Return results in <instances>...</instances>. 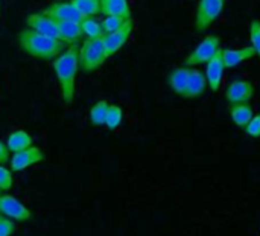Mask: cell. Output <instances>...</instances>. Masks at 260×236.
Here are the masks:
<instances>
[{"label": "cell", "instance_id": "1", "mask_svg": "<svg viewBox=\"0 0 260 236\" xmlns=\"http://www.w3.org/2000/svg\"><path fill=\"white\" fill-rule=\"evenodd\" d=\"M79 69V47L76 44L66 49L53 61V70L66 104H72L75 98V81Z\"/></svg>", "mask_w": 260, "mask_h": 236}, {"label": "cell", "instance_id": "2", "mask_svg": "<svg viewBox=\"0 0 260 236\" xmlns=\"http://www.w3.org/2000/svg\"><path fill=\"white\" fill-rule=\"evenodd\" d=\"M18 44L27 55L40 60H55L64 52L62 41L43 35L29 27L18 34Z\"/></svg>", "mask_w": 260, "mask_h": 236}, {"label": "cell", "instance_id": "3", "mask_svg": "<svg viewBox=\"0 0 260 236\" xmlns=\"http://www.w3.org/2000/svg\"><path fill=\"white\" fill-rule=\"evenodd\" d=\"M107 52L102 38H87L79 47V69L84 72H93L104 66L107 61Z\"/></svg>", "mask_w": 260, "mask_h": 236}, {"label": "cell", "instance_id": "4", "mask_svg": "<svg viewBox=\"0 0 260 236\" xmlns=\"http://www.w3.org/2000/svg\"><path fill=\"white\" fill-rule=\"evenodd\" d=\"M227 0H200L195 12V29L198 34L206 32L222 14Z\"/></svg>", "mask_w": 260, "mask_h": 236}, {"label": "cell", "instance_id": "5", "mask_svg": "<svg viewBox=\"0 0 260 236\" xmlns=\"http://www.w3.org/2000/svg\"><path fill=\"white\" fill-rule=\"evenodd\" d=\"M221 49V38L215 34L207 35L184 60V67H197L207 64Z\"/></svg>", "mask_w": 260, "mask_h": 236}, {"label": "cell", "instance_id": "6", "mask_svg": "<svg viewBox=\"0 0 260 236\" xmlns=\"http://www.w3.org/2000/svg\"><path fill=\"white\" fill-rule=\"evenodd\" d=\"M0 215L9 218L12 221L24 223V221L30 220L32 212L29 211V208H26L15 197H12V195H2L0 194Z\"/></svg>", "mask_w": 260, "mask_h": 236}, {"label": "cell", "instance_id": "7", "mask_svg": "<svg viewBox=\"0 0 260 236\" xmlns=\"http://www.w3.org/2000/svg\"><path fill=\"white\" fill-rule=\"evenodd\" d=\"M253 96H254L253 82H250L247 79H241V78L230 81V84L227 85V90H225V99L230 105L250 102Z\"/></svg>", "mask_w": 260, "mask_h": 236}, {"label": "cell", "instance_id": "8", "mask_svg": "<svg viewBox=\"0 0 260 236\" xmlns=\"http://www.w3.org/2000/svg\"><path fill=\"white\" fill-rule=\"evenodd\" d=\"M133 29H134V21H133V18H129L117 31L104 35V46H105V52H107L108 58L113 56L114 53H117L125 46V43L128 41V38L133 34Z\"/></svg>", "mask_w": 260, "mask_h": 236}, {"label": "cell", "instance_id": "9", "mask_svg": "<svg viewBox=\"0 0 260 236\" xmlns=\"http://www.w3.org/2000/svg\"><path fill=\"white\" fill-rule=\"evenodd\" d=\"M44 159H46V154L38 146H29L26 150H21V151L12 154V157H11V171L12 172L24 171L26 168L43 162Z\"/></svg>", "mask_w": 260, "mask_h": 236}, {"label": "cell", "instance_id": "10", "mask_svg": "<svg viewBox=\"0 0 260 236\" xmlns=\"http://www.w3.org/2000/svg\"><path fill=\"white\" fill-rule=\"evenodd\" d=\"M224 61H222V47L215 53V56L206 64V79L207 85L213 93H218L222 85V78H224Z\"/></svg>", "mask_w": 260, "mask_h": 236}, {"label": "cell", "instance_id": "11", "mask_svg": "<svg viewBox=\"0 0 260 236\" xmlns=\"http://www.w3.org/2000/svg\"><path fill=\"white\" fill-rule=\"evenodd\" d=\"M26 24L29 29H34L43 35H47V37H52V38H56L61 41L59 38V31H58V24L53 18L44 15L43 12H34V14H29L26 17Z\"/></svg>", "mask_w": 260, "mask_h": 236}, {"label": "cell", "instance_id": "12", "mask_svg": "<svg viewBox=\"0 0 260 236\" xmlns=\"http://www.w3.org/2000/svg\"><path fill=\"white\" fill-rule=\"evenodd\" d=\"M43 14L50 17V18H53V20H59V21H76V23H81V20H82V15L72 5V2H53L52 5H49L43 11Z\"/></svg>", "mask_w": 260, "mask_h": 236}, {"label": "cell", "instance_id": "13", "mask_svg": "<svg viewBox=\"0 0 260 236\" xmlns=\"http://www.w3.org/2000/svg\"><path fill=\"white\" fill-rule=\"evenodd\" d=\"M254 56H256V52L251 46H245L241 49H232V47L222 49V61H224L225 69L238 67L242 63H245Z\"/></svg>", "mask_w": 260, "mask_h": 236}, {"label": "cell", "instance_id": "14", "mask_svg": "<svg viewBox=\"0 0 260 236\" xmlns=\"http://www.w3.org/2000/svg\"><path fill=\"white\" fill-rule=\"evenodd\" d=\"M206 87H207L206 75L201 70H198L197 67H190L189 79H187V85H186V92H184L183 98H187V99L198 98L206 92Z\"/></svg>", "mask_w": 260, "mask_h": 236}, {"label": "cell", "instance_id": "15", "mask_svg": "<svg viewBox=\"0 0 260 236\" xmlns=\"http://www.w3.org/2000/svg\"><path fill=\"white\" fill-rule=\"evenodd\" d=\"M101 14L105 17L117 15L123 18H131V8L128 0H101Z\"/></svg>", "mask_w": 260, "mask_h": 236}, {"label": "cell", "instance_id": "16", "mask_svg": "<svg viewBox=\"0 0 260 236\" xmlns=\"http://www.w3.org/2000/svg\"><path fill=\"white\" fill-rule=\"evenodd\" d=\"M189 72L190 67H177L172 69L168 75V84L171 87V90L180 96L184 95L186 92V85H187V79H189Z\"/></svg>", "mask_w": 260, "mask_h": 236}, {"label": "cell", "instance_id": "17", "mask_svg": "<svg viewBox=\"0 0 260 236\" xmlns=\"http://www.w3.org/2000/svg\"><path fill=\"white\" fill-rule=\"evenodd\" d=\"M55 21L58 24L59 38H61L62 43L75 44L82 37L81 23H76V21H59V20H55Z\"/></svg>", "mask_w": 260, "mask_h": 236}, {"label": "cell", "instance_id": "18", "mask_svg": "<svg viewBox=\"0 0 260 236\" xmlns=\"http://www.w3.org/2000/svg\"><path fill=\"white\" fill-rule=\"evenodd\" d=\"M253 116H254V110L250 102L230 105V117L233 124L239 128H245L248 122L253 119Z\"/></svg>", "mask_w": 260, "mask_h": 236}, {"label": "cell", "instance_id": "19", "mask_svg": "<svg viewBox=\"0 0 260 236\" xmlns=\"http://www.w3.org/2000/svg\"><path fill=\"white\" fill-rule=\"evenodd\" d=\"M6 146L9 150V153H18L21 150H26L29 146H32V137L27 131L24 130H15L12 131L8 139H6Z\"/></svg>", "mask_w": 260, "mask_h": 236}, {"label": "cell", "instance_id": "20", "mask_svg": "<svg viewBox=\"0 0 260 236\" xmlns=\"http://www.w3.org/2000/svg\"><path fill=\"white\" fill-rule=\"evenodd\" d=\"M81 29L82 34L87 35V38H102L104 29H102V23L98 21L94 17H84L81 20Z\"/></svg>", "mask_w": 260, "mask_h": 236}, {"label": "cell", "instance_id": "21", "mask_svg": "<svg viewBox=\"0 0 260 236\" xmlns=\"http://www.w3.org/2000/svg\"><path fill=\"white\" fill-rule=\"evenodd\" d=\"M78 12L84 17H94L101 14V0H70Z\"/></svg>", "mask_w": 260, "mask_h": 236}, {"label": "cell", "instance_id": "22", "mask_svg": "<svg viewBox=\"0 0 260 236\" xmlns=\"http://www.w3.org/2000/svg\"><path fill=\"white\" fill-rule=\"evenodd\" d=\"M108 107H110V104H108L107 101H99V102H96V104L90 108V121H91V124H93L94 127L105 125Z\"/></svg>", "mask_w": 260, "mask_h": 236}, {"label": "cell", "instance_id": "23", "mask_svg": "<svg viewBox=\"0 0 260 236\" xmlns=\"http://www.w3.org/2000/svg\"><path fill=\"white\" fill-rule=\"evenodd\" d=\"M122 119H123L122 107L120 105H116V104H111L108 107V113H107V119H105V127L110 131H114L122 124Z\"/></svg>", "mask_w": 260, "mask_h": 236}, {"label": "cell", "instance_id": "24", "mask_svg": "<svg viewBox=\"0 0 260 236\" xmlns=\"http://www.w3.org/2000/svg\"><path fill=\"white\" fill-rule=\"evenodd\" d=\"M129 18H123V17H117V15H108L105 17L101 23H102V29L104 34H111L114 31H117L119 27H122Z\"/></svg>", "mask_w": 260, "mask_h": 236}, {"label": "cell", "instance_id": "25", "mask_svg": "<svg viewBox=\"0 0 260 236\" xmlns=\"http://www.w3.org/2000/svg\"><path fill=\"white\" fill-rule=\"evenodd\" d=\"M250 40H251V47L254 49L256 55L260 58V21L253 20L250 23Z\"/></svg>", "mask_w": 260, "mask_h": 236}, {"label": "cell", "instance_id": "26", "mask_svg": "<svg viewBox=\"0 0 260 236\" xmlns=\"http://www.w3.org/2000/svg\"><path fill=\"white\" fill-rule=\"evenodd\" d=\"M14 185V179H12V171L6 169L3 165H0V191H11Z\"/></svg>", "mask_w": 260, "mask_h": 236}, {"label": "cell", "instance_id": "27", "mask_svg": "<svg viewBox=\"0 0 260 236\" xmlns=\"http://www.w3.org/2000/svg\"><path fill=\"white\" fill-rule=\"evenodd\" d=\"M244 130H245V134H247V136L260 137V113L253 116V119L248 122V125H247Z\"/></svg>", "mask_w": 260, "mask_h": 236}, {"label": "cell", "instance_id": "28", "mask_svg": "<svg viewBox=\"0 0 260 236\" xmlns=\"http://www.w3.org/2000/svg\"><path fill=\"white\" fill-rule=\"evenodd\" d=\"M15 232V223L6 217H0V236H11Z\"/></svg>", "mask_w": 260, "mask_h": 236}, {"label": "cell", "instance_id": "29", "mask_svg": "<svg viewBox=\"0 0 260 236\" xmlns=\"http://www.w3.org/2000/svg\"><path fill=\"white\" fill-rule=\"evenodd\" d=\"M9 159H11V153L6 146V143H3L0 140V165H5L6 162H9Z\"/></svg>", "mask_w": 260, "mask_h": 236}, {"label": "cell", "instance_id": "30", "mask_svg": "<svg viewBox=\"0 0 260 236\" xmlns=\"http://www.w3.org/2000/svg\"><path fill=\"white\" fill-rule=\"evenodd\" d=\"M0 217H2V215H0Z\"/></svg>", "mask_w": 260, "mask_h": 236}]
</instances>
